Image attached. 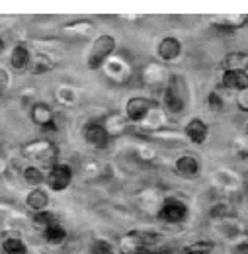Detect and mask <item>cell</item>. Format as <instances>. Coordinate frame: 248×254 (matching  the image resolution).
<instances>
[{
    "label": "cell",
    "instance_id": "cell-1",
    "mask_svg": "<svg viewBox=\"0 0 248 254\" xmlns=\"http://www.w3.org/2000/svg\"><path fill=\"white\" fill-rule=\"evenodd\" d=\"M164 110L172 116H180L187 108V84L182 74H170L164 90H162Z\"/></svg>",
    "mask_w": 248,
    "mask_h": 254
},
{
    "label": "cell",
    "instance_id": "cell-2",
    "mask_svg": "<svg viewBox=\"0 0 248 254\" xmlns=\"http://www.w3.org/2000/svg\"><path fill=\"white\" fill-rule=\"evenodd\" d=\"M22 157L26 160H30V164H37V166H53L57 162L59 157V151H57V145L49 139H33L28 141L24 147H22Z\"/></svg>",
    "mask_w": 248,
    "mask_h": 254
},
{
    "label": "cell",
    "instance_id": "cell-3",
    "mask_svg": "<svg viewBox=\"0 0 248 254\" xmlns=\"http://www.w3.org/2000/svg\"><path fill=\"white\" fill-rule=\"evenodd\" d=\"M116 47H118V43H116V37L114 35H110V33L98 35L92 41L90 49H88L86 66L90 70H100L112 55H116Z\"/></svg>",
    "mask_w": 248,
    "mask_h": 254
},
{
    "label": "cell",
    "instance_id": "cell-4",
    "mask_svg": "<svg viewBox=\"0 0 248 254\" xmlns=\"http://www.w3.org/2000/svg\"><path fill=\"white\" fill-rule=\"evenodd\" d=\"M162 239L160 233L155 231H141V229H131L120 239V254H137L143 249H153Z\"/></svg>",
    "mask_w": 248,
    "mask_h": 254
},
{
    "label": "cell",
    "instance_id": "cell-5",
    "mask_svg": "<svg viewBox=\"0 0 248 254\" xmlns=\"http://www.w3.org/2000/svg\"><path fill=\"white\" fill-rule=\"evenodd\" d=\"M187 217H189L187 203L180 197H174V195L164 197V201L158 209V215H156L158 221L168 223V225H180V223L186 221Z\"/></svg>",
    "mask_w": 248,
    "mask_h": 254
},
{
    "label": "cell",
    "instance_id": "cell-6",
    "mask_svg": "<svg viewBox=\"0 0 248 254\" xmlns=\"http://www.w3.org/2000/svg\"><path fill=\"white\" fill-rule=\"evenodd\" d=\"M72 166L66 162H55L45 172V184L51 191H64L72 184Z\"/></svg>",
    "mask_w": 248,
    "mask_h": 254
},
{
    "label": "cell",
    "instance_id": "cell-7",
    "mask_svg": "<svg viewBox=\"0 0 248 254\" xmlns=\"http://www.w3.org/2000/svg\"><path fill=\"white\" fill-rule=\"evenodd\" d=\"M102 70H104L106 78H110V80L116 82V84H125V82L131 78V72H133L131 63H129L127 59H124L122 55H112V57L104 63Z\"/></svg>",
    "mask_w": 248,
    "mask_h": 254
},
{
    "label": "cell",
    "instance_id": "cell-8",
    "mask_svg": "<svg viewBox=\"0 0 248 254\" xmlns=\"http://www.w3.org/2000/svg\"><path fill=\"white\" fill-rule=\"evenodd\" d=\"M82 137H84V141H86L90 147L98 149V151H106V149L110 147V141H112V137L108 135L106 127L102 124V120H92V122H88L86 126L82 127Z\"/></svg>",
    "mask_w": 248,
    "mask_h": 254
},
{
    "label": "cell",
    "instance_id": "cell-9",
    "mask_svg": "<svg viewBox=\"0 0 248 254\" xmlns=\"http://www.w3.org/2000/svg\"><path fill=\"white\" fill-rule=\"evenodd\" d=\"M156 102L155 100H151V98H145V96H133V98H129L127 100V104H125V118L129 120V124H133V126H139L145 118H147V114L151 112V108L155 106Z\"/></svg>",
    "mask_w": 248,
    "mask_h": 254
},
{
    "label": "cell",
    "instance_id": "cell-10",
    "mask_svg": "<svg viewBox=\"0 0 248 254\" xmlns=\"http://www.w3.org/2000/svg\"><path fill=\"white\" fill-rule=\"evenodd\" d=\"M168 78H170V72L162 63H149L141 68V80L149 88L164 90Z\"/></svg>",
    "mask_w": 248,
    "mask_h": 254
},
{
    "label": "cell",
    "instance_id": "cell-11",
    "mask_svg": "<svg viewBox=\"0 0 248 254\" xmlns=\"http://www.w3.org/2000/svg\"><path fill=\"white\" fill-rule=\"evenodd\" d=\"M30 118L37 127H41L43 131H57L55 124V112L51 110V106L43 104V102H35L30 106Z\"/></svg>",
    "mask_w": 248,
    "mask_h": 254
},
{
    "label": "cell",
    "instance_id": "cell-12",
    "mask_svg": "<svg viewBox=\"0 0 248 254\" xmlns=\"http://www.w3.org/2000/svg\"><path fill=\"white\" fill-rule=\"evenodd\" d=\"M162 201H164V197H162L160 190H156V188H145V190L137 193V207L143 213L151 215V217L158 215V209H160Z\"/></svg>",
    "mask_w": 248,
    "mask_h": 254
},
{
    "label": "cell",
    "instance_id": "cell-13",
    "mask_svg": "<svg viewBox=\"0 0 248 254\" xmlns=\"http://www.w3.org/2000/svg\"><path fill=\"white\" fill-rule=\"evenodd\" d=\"M209 24L223 33H233L241 28H245L248 24V14H221L213 16L209 20Z\"/></svg>",
    "mask_w": 248,
    "mask_h": 254
},
{
    "label": "cell",
    "instance_id": "cell-14",
    "mask_svg": "<svg viewBox=\"0 0 248 254\" xmlns=\"http://www.w3.org/2000/svg\"><path fill=\"white\" fill-rule=\"evenodd\" d=\"M182 53V43L174 35H166L156 45V55L162 63H174Z\"/></svg>",
    "mask_w": 248,
    "mask_h": 254
},
{
    "label": "cell",
    "instance_id": "cell-15",
    "mask_svg": "<svg viewBox=\"0 0 248 254\" xmlns=\"http://www.w3.org/2000/svg\"><path fill=\"white\" fill-rule=\"evenodd\" d=\"M199 170H201V166H199V160H197L195 155L184 153V155H180L178 159L174 160V172L180 178H184V180L197 178L199 176Z\"/></svg>",
    "mask_w": 248,
    "mask_h": 254
},
{
    "label": "cell",
    "instance_id": "cell-16",
    "mask_svg": "<svg viewBox=\"0 0 248 254\" xmlns=\"http://www.w3.org/2000/svg\"><path fill=\"white\" fill-rule=\"evenodd\" d=\"M0 247L4 254H30L28 243L16 231H4L0 235Z\"/></svg>",
    "mask_w": 248,
    "mask_h": 254
},
{
    "label": "cell",
    "instance_id": "cell-17",
    "mask_svg": "<svg viewBox=\"0 0 248 254\" xmlns=\"http://www.w3.org/2000/svg\"><path fill=\"white\" fill-rule=\"evenodd\" d=\"M102 124H104L108 135H110L112 139H118V137L125 135V133L129 131V126H131L129 120L125 118V114H120V112H110L108 116H104Z\"/></svg>",
    "mask_w": 248,
    "mask_h": 254
},
{
    "label": "cell",
    "instance_id": "cell-18",
    "mask_svg": "<svg viewBox=\"0 0 248 254\" xmlns=\"http://www.w3.org/2000/svg\"><path fill=\"white\" fill-rule=\"evenodd\" d=\"M61 32L62 35H66L70 39H88L96 32V26L90 20H72L62 26Z\"/></svg>",
    "mask_w": 248,
    "mask_h": 254
},
{
    "label": "cell",
    "instance_id": "cell-19",
    "mask_svg": "<svg viewBox=\"0 0 248 254\" xmlns=\"http://www.w3.org/2000/svg\"><path fill=\"white\" fill-rule=\"evenodd\" d=\"M184 135H186V139L189 143H193V145H203L205 141H207V137H209V127L207 124L203 122V120H199V118H193V120H189L184 127Z\"/></svg>",
    "mask_w": 248,
    "mask_h": 254
},
{
    "label": "cell",
    "instance_id": "cell-20",
    "mask_svg": "<svg viewBox=\"0 0 248 254\" xmlns=\"http://www.w3.org/2000/svg\"><path fill=\"white\" fill-rule=\"evenodd\" d=\"M31 53L30 47L24 45V43H16L10 51V66L16 70V72H22V70H28L31 63Z\"/></svg>",
    "mask_w": 248,
    "mask_h": 254
},
{
    "label": "cell",
    "instance_id": "cell-21",
    "mask_svg": "<svg viewBox=\"0 0 248 254\" xmlns=\"http://www.w3.org/2000/svg\"><path fill=\"white\" fill-rule=\"evenodd\" d=\"M213 182L219 190L227 191V193H233L241 188V178L237 172L229 170V168H221L213 174Z\"/></svg>",
    "mask_w": 248,
    "mask_h": 254
},
{
    "label": "cell",
    "instance_id": "cell-22",
    "mask_svg": "<svg viewBox=\"0 0 248 254\" xmlns=\"http://www.w3.org/2000/svg\"><path fill=\"white\" fill-rule=\"evenodd\" d=\"M221 84L227 90L241 92V90L248 88V72H243V70H223L221 72Z\"/></svg>",
    "mask_w": 248,
    "mask_h": 254
},
{
    "label": "cell",
    "instance_id": "cell-23",
    "mask_svg": "<svg viewBox=\"0 0 248 254\" xmlns=\"http://www.w3.org/2000/svg\"><path fill=\"white\" fill-rule=\"evenodd\" d=\"M164 126H166V110H162L158 104L151 108L147 118L139 124V127H143V131H147V133H155L158 129H164Z\"/></svg>",
    "mask_w": 248,
    "mask_h": 254
},
{
    "label": "cell",
    "instance_id": "cell-24",
    "mask_svg": "<svg viewBox=\"0 0 248 254\" xmlns=\"http://www.w3.org/2000/svg\"><path fill=\"white\" fill-rule=\"evenodd\" d=\"M55 68V59L49 55V53H41V51H35L31 55V63L28 72L33 76H39V74H45V72H51Z\"/></svg>",
    "mask_w": 248,
    "mask_h": 254
},
{
    "label": "cell",
    "instance_id": "cell-25",
    "mask_svg": "<svg viewBox=\"0 0 248 254\" xmlns=\"http://www.w3.org/2000/svg\"><path fill=\"white\" fill-rule=\"evenodd\" d=\"M49 201H51L49 191L43 190V188H33V190H30L28 191V195H26V199H24L26 207L30 209L31 213L47 209V207H49Z\"/></svg>",
    "mask_w": 248,
    "mask_h": 254
},
{
    "label": "cell",
    "instance_id": "cell-26",
    "mask_svg": "<svg viewBox=\"0 0 248 254\" xmlns=\"http://www.w3.org/2000/svg\"><path fill=\"white\" fill-rule=\"evenodd\" d=\"M41 233H43V241L47 245H51V247H62L66 243V239H68L66 229L59 221H53L47 229H43Z\"/></svg>",
    "mask_w": 248,
    "mask_h": 254
},
{
    "label": "cell",
    "instance_id": "cell-27",
    "mask_svg": "<svg viewBox=\"0 0 248 254\" xmlns=\"http://www.w3.org/2000/svg\"><path fill=\"white\" fill-rule=\"evenodd\" d=\"M221 68L223 70H243L248 72V53L245 51H231L223 57L221 61Z\"/></svg>",
    "mask_w": 248,
    "mask_h": 254
},
{
    "label": "cell",
    "instance_id": "cell-28",
    "mask_svg": "<svg viewBox=\"0 0 248 254\" xmlns=\"http://www.w3.org/2000/svg\"><path fill=\"white\" fill-rule=\"evenodd\" d=\"M45 172L47 170H43L41 166H37V164H28V166H24V170H22V180H24V184L33 190V188H41L43 184H45Z\"/></svg>",
    "mask_w": 248,
    "mask_h": 254
},
{
    "label": "cell",
    "instance_id": "cell-29",
    "mask_svg": "<svg viewBox=\"0 0 248 254\" xmlns=\"http://www.w3.org/2000/svg\"><path fill=\"white\" fill-rule=\"evenodd\" d=\"M55 100H57L61 106H64V108H72V106L78 104L80 92H78L72 84H59V86L55 88Z\"/></svg>",
    "mask_w": 248,
    "mask_h": 254
},
{
    "label": "cell",
    "instance_id": "cell-30",
    "mask_svg": "<svg viewBox=\"0 0 248 254\" xmlns=\"http://www.w3.org/2000/svg\"><path fill=\"white\" fill-rule=\"evenodd\" d=\"M209 217L215 219V221H223V219H231V217H237V209L231 201H217L209 207Z\"/></svg>",
    "mask_w": 248,
    "mask_h": 254
},
{
    "label": "cell",
    "instance_id": "cell-31",
    "mask_svg": "<svg viewBox=\"0 0 248 254\" xmlns=\"http://www.w3.org/2000/svg\"><path fill=\"white\" fill-rule=\"evenodd\" d=\"M108 172H112L110 166L104 164V162H100V160L88 159L86 162H84V176L90 178V180H92V178L94 180H96V178H106Z\"/></svg>",
    "mask_w": 248,
    "mask_h": 254
},
{
    "label": "cell",
    "instance_id": "cell-32",
    "mask_svg": "<svg viewBox=\"0 0 248 254\" xmlns=\"http://www.w3.org/2000/svg\"><path fill=\"white\" fill-rule=\"evenodd\" d=\"M215 243L213 241H195L182 249V254H213Z\"/></svg>",
    "mask_w": 248,
    "mask_h": 254
},
{
    "label": "cell",
    "instance_id": "cell-33",
    "mask_svg": "<svg viewBox=\"0 0 248 254\" xmlns=\"http://www.w3.org/2000/svg\"><path fill=\"white\" fill-rule=\"evenodd\" d=\"M53 221H57V217H55V213H53V211H49V209H43V211H35V213H31V225H33L35 229H39V231L47 229Z\"/></svg>",
    "mask_w": 248,
    "mask_h": 254
},
{
    "label": "cell",
    "instance_id": "cell-34",
    "mask_svg": "<svg viewBox=\"0 0 248 254\" xmlns=\"http://www.w3.org/2000/svg\"><path fill=\"white\" fill-rule=\"evenodd\" d=\"M233 149H235V153H237L239 159H248V133L247 131H243V133L235 139Z\"/></svg>",
    "mask_w": 248,
    "mask_h": 254
},
{
    "label": "cell",
    "instance_id": "cell-35",
    "mask_svg": "<svg viewBox=\"0 0 248 254\" xmlns=\"http://www.w3.org/2000/svg\"><path fill=\"white\" fill-rule=\"evenodd\" d=\"M90 254H114V247L106 239H94L90 243Z\"/></svg>",
    "mask_w": 248,
    "mask_h": 254
},
{
    "label": "cell",
    "instance_id": "cell-36",
    "mask_svg": "<svg viewBox=\"0 0 248 254\" xmlns=\"http://www.w3.org/2000/svg\"><path fill=\"white\" fill-rule=\"evenodd\" d=\"M207 108L211 112H221L225 108V100H223L221 92H217V90H211L209 92V96H207Z\"/></svg>",
    "mask_w": 248,
    "mask_h": 254
},
{
    "label": "cell",
    "instance_id": "cell-37",
    "mask_svg": "<svg viewBox=\"0 0 248 254\" xmlns=\"http://www.w3.org/2000/svg\"><path fill=\"white\" fill-rule=\"evenodd\" d=\"M135 159L139 160V162H151V160L156 159V153L151 149V147H139L137 151H135Z\"/></svg>",
    "mask_w": 248,
    "mask_h": 254
},
{
    "label": "cell",
    "instance_id": "cell-38",
    "mask_svg": "<svg viewBox=\"0 0 248 254\" xmlns=\"http://www.w3.org/2000/svg\"><path fill=\"white\" fill-rule=\"evenodd\" d=\"M235 102H237V108H239L241 112H247L248 114V88L241 90V92H237Z\"/></svg>",
    "mask_w": 248,
    "mask_h": 254
},
{
    "label": "cell",
    "instance_id": "cell-39",
    "mask_svg": "<svg viewBox=\"0 0 248 254\" xmlns=\"http://www.w3.org/2000/svg\"><path fill=\"white\" fill-rule=\"evenodd\" d=\"M8 88H10V72L0 66V96L4 94Z\"/></svg>",
    "mask_w": 248,
    "mask_h": 254
},
{
    "label": "cell",
    "instance_id": "cell-40",
    "mask_svg": "<svg viewBox=\"0 0 248 254\" xmlns=\"http://www.w3.org/2000/svg\"><path fill=\"white\" fill-rule=\"evenodd\" d=\"M33 96H35V90H33V88H26V90L20 94V98H22L24 104H28L30 100H33Z\"/></svg>",
    "mask_w": 248,
    "mask_h": 254
},
{
    "label": "cell",
    "instance_id": "cell-41",
    "mask_svg": "<svg viewBox=\"0 0 248 254\" xmlns=\"http://www.w3.org/2000/svg\"><path fill=\"white\" fill-rule=\"evenodd\" d=\"M237 251H239V253L248 254V237H245V239H241V243L237 245Z\"/></svg>",
    "mask_w": 248,
    "mask_h": 254
},
{
    "label": "cell",
    "instance_id": "cell-42",
    "mask_svg": "<svg viewBox=\"0 0 248 254\" xmlns=\"http://www.w3.org/2000/svg\"><path fill=\"white\" fill-rule=\"evenodd\" d=\"M137 254H168L166 251H155V249H143V251H139Z\"/></svg>",
    "mask_w": 248,
    "mask_h": 254
},
{
    "label": "cell",
    "instance_id": "cell-43",
    "mask_svg": "<svg viewBox=\"0 0 248 254\" xmlns=\"http://www.w3.org/2000/svg\"><path fill=\"white\" fill-rule=\"evenodd\" d=\"M6 166H8V162H6V159H4L2 153H0V176L6 172Z\"/></svg>",
    "mask_w": 248,
    "mask_h": 254
},
{
    "label": "cell",
    "instance_id": "cell-44",
    "mask_svg": "<svg viewBox=\"0 0 248 254\" xmlns=\"http://www.w3.org/2000/svg\"><path fill=\"white\" fill-rule=\"evenodd\" d=\"M4 49H6V43H4V39H2V35H0V55L4 53Z\"/></svg>",
    "mask_w": 248,
    "mask_h": 254
},
{
    "label": "cell",
    "instance_id": "cell-45",
    "mask_svg": "<svg viewBox=\"0 0 248 254\" xmlns=\"http://www.w3.org/2000/svg\"><path fill=\"white\" fill-rule=\"evenodd\" d=\"M245 190H247V193H248V182L245 184Z\"/></svg>",
    "mask_w": 248,
    "mask_h": 254
},
{
    "label": "cell",
    "instance_id": "cell-46",
    "mask_svg": "<svg viewBox=\"0 0 248 254\" xmlns=\"http://www.w3.org/2000/svg\"><path fill=\"white\" fill-rule=\"evenodd\" d=\"M245 131H247V133H248V124H247V127H245Z\"/></svg>",
    "mask_w": 248,
    "mask_h": 254
}]
</instances>
